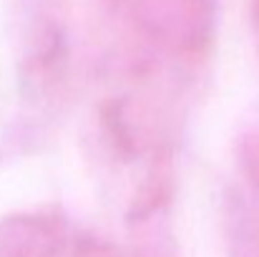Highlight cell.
Masks as SVG:
<instances>
[{
    "instance_id": "obj_1",
    "label": "cell",
    "mask_w": 259,
    "mask_h": 257,
    "mask_svg": "<svg viewBox=\"0 0 259 257\" xmlns=\"http://www.w3.org/2000/svg\"><path fill=\"white\" fill-rule=\"evenodd\" d=\"M66 219L56 212H18L0 219V257H58Z\"/></svg>"
},
{
    "instance_id": "obj_2",
    "label": "cell",
    "mask_w": 259,
    "mask_h": 257,
    "mask_svg": "<svg viewBox=\"0 0 259 257\" xmlns=\"http://www.w3.org/2000/svg\"><path fill=\"white\" fill-rule=\"evenodd\" d=\"M174 194V169L171 159H159L151 164V169L146 171L144 181L139 184L134 202H131V212L128 217L136 222L149 219L154 212H159L161 207H166L171 202Z\"/></svg>"
},
{
    "instance_id": "obj_3",
    "label": "cell",
    "mask_w": 259,
    "mask_h": 257,
    "mask_svg": "<svg viewBox=\"0 0 259 257\" xmlns=\"http://www.w3.org/2000/svg\"><path fill=\"white\" fill-rule=\"evenodd\" d=\"M237 164L247 181L259 189V131H249L237 144Z\"/></svg>"
}]
</instances>
